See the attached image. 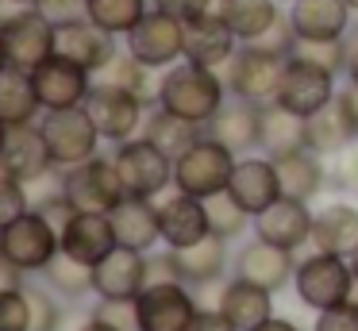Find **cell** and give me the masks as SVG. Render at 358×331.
Returning <instances> with one entry per match:
<instances>
[{
    "instance_id": "6da1fadb",
    "label": "cell",
    "mask_w": 358,
    "mask_h": 331,
    "mask_svg": "<svg viewBox=\"0 0 358 331\" xmlns=\"http://www.w3.org/2000/svg\"><path fill=\"white\" fill-rule=\"evenodd\" d=\"M227 97L231 92H227L224 73L208 66H196L189 58L162 69V77H158V108L196 123V127H208V120L227 104Z\"/></svg>"
},
{
    "instance_id": "7a4b0ae2",
    "label": "cell",
    "mask_w": 358,
    "mask_h": 331,
    "mask_svg": "<svg viewBox=\"0 0 358 331\" xmlns=\"http://www.w3.org/2000/svg\"><path fill=\"white\" fill-rule=\"evenodd\" d=\"M293 293H296V300H301L304 308H312V312H327V308L347 304V300L358 293L350 258L327 254V251H316V246H312V254L296 258Z\"/></svg>"
},
{
    "instance_id": "3957f363",
    "label": "cell",
    "mask_w": 358,
    "mask_h": 331,
    "mask_svg": "<svg viewBox=\"0 0 358 331\" xmlns=\"http://www.w3.org/2000/svg\"><path fill=\"white\" fill-rule=\"evenodd\" d=\"M235 162H239V154L220 146L216 139L201 135L181 158H173V189L189 192V197H201V200L216 197V192H227Z\"/></svg>"
},
{
    "instance_id": "277c9868",
    "label": "cell",
    "mask_w": 358,
    "mask_h": 331,
    "mask_svg": "<svg viewBox=\"0 0 358 331\" xmlns=\"http://www.w3.org/2000/svg\"><path fill=\"white\" fill-rule=\"evenodd\" d=\"M39 131H43V139H47L50 162H55L58 169L89 162L93 154H101V143H104L96 123H93V115L85 112V104L62 108V112H43Z\"/></svg>"
},
{
    "instance_id": "5b68a950",
    "label": "cell",
    "mask_w": 358,
    "mask_h": 331,
    "mask_svg": "<svg viewBox=\"0 0 358 331\" xmlns=\"http://www.w3.org/2000/svg\"><path fill=\"white\" fill-rule=\"evenodd\" d=\"M0 254L24 274H43L62 254V235L39 208H31V212H24L16 223L0 231Z\"/></svg>"
},
{
    "instance_id": "8992f818",
    "label": "cell",
    "mask_w": 358,
    "mask_h": 331,
    "mask_svg": "<svg viewBox=\"0 0 358 331\" xmlns=\"http://www.w3.org/2000/svg\"><path fill=\"white\" fill-rule=\"evenodd\" d=\"M112 162H116V174H120V181H124L127 197L155 200L173 185V158L158 150L147 135H135V139H127V143H120L116 154H112Z\"/></svg>"
},
{
    "instance_id": "52a82bcc",
    "label": "cell",
    "mask_w": 358,
    "mask_h": 331,
    "mask_svg": "<svg viewBox=\"0 0 358 331\" xmlns=\"http://www.w3.org/2000/svg\"><path fill=\"white\" fill-rule=\"evenodd\" d=\"M0 38L8 50V66L24 73L43 66L50 54H58V27L39 8H16V12L0 15Z\"/></svg>"
},
{
    "instance_id": "ba28073f",
    "label": "cell",
    "mask_w": 358,
    "mask_h": 331,
    "mask_svg": "<svg viewBox=\"0 0 358 331\" xmlns=\"http://www.w3.org/2000/svg\"><path fill=\"white\" fill-rule=\"evenodd\" d=\"M85 112L93 115L96 131H101L104 143H127V139L143 135V123H147L150 104L131 89H120V85H104L93 81V92L85 97Z\"/></svg>"
},
{
    "instance_id": "9c48e42d",
    "label": "cell",
    "mask_w": 358,
    "mask_h": 331,
    "mask_svg": "<svg viewBox=\"0 0 358 331\" xmlns=\"http://www.w3.org/2000/svg\"><path fill=\"white\" fill-rule=\"evenodd\" d=\"M339 97V73L312 58H293L285 62V73H281V85H278V104L289 108L296 115H316L320 108H327L331 100Z\"/></svg>"
},
{
    "instance_id": "30bf717a",
    "label": "cell",
    "mask_w": 358,
    "mask_h": 331,
    "mask_svg": "<svg viewBox=\"0 0 358 331\" xmlns=\"http://www.w3.org/2000/svg\"><path fill=\"white\" fill-rule=\"evenodd\" d=\"M285 62L281 54H266L258 46L243 43L235 50V58L227 62L220 73L227 81V92L239 100H250V104H273L278 100V85H281V73H285Z\"/></svg>"
},
{
    "instance_id": "8fae6325",
    "label": "cell",
    "mask_w": 358,
    "mask_h": 331,
    "mask_svg": "<svg viewBox=\"0 0 358 331\" xmlns=\"http://www.w3.org/2000/svg\"><path fill=\"white\" fill-rule=\"evenodd\" d=\"M62 174V192L78 212H112L120 200L127 197L124 181L116 174V162L104 158V154H93L89 162L70 169H58Z\"/></svg>"
},
{
    "instance_id": "7c38bea8",
    "label": "cell",
    "mask_w": 358,
    "mask_h": 331,
    "mask_svg": "<svg viewBox=\"0 0 358 331\" xmlns=\"http://www.w3.org/2000/svg\"><path fill=\"white\" fill-rule=\"evenodd\" d=\"M124 46L143 62L147 69H170L185 58V23L173 20V15L150 8L139 23L124 35Z\"/></svg>"
},
{
    "instance_id": "4fadbf2b",
    "label": "cell",
    "mask_w": 358,
    "mask_h": 331,
    "mask_svg": "<svg viewBox=\"0 0 358 331\" xmlns=\"http://www.w3.org/2000/svg\"><path fill=\"white\" fill-rule=\"evenodd\" d=\"M139 304V331H189L201 312L193 289L185 281H155L135 297Z\"/></svg>"
},
{
    "instance_id": "5bb4252c",
    "label": "cell",
    "mask_w": 358,
    "mask_h": 331,
    "mask_svg": "<svg viewBox=\"0 0 358 331\" xmlns=\"http://www.w3.org/2000/svg\"><path fill=\"white\" fill-rule=\"evenodd\" d=\"M96 77L89 69H81L78 62L62 58V54H50L43 66L31 69V85L35 97H39L43 112H62V108H81L85 97L93 92Z\"/></svg>"
},
{
    "instance_id": "9a60e30c",
    "label": "cell",
    "mask_w": 358,
    "mask_h": 331,
    "mask_svg": "<svg viewBox=\"0 0 358 331\" xmlns=\"http://www.w3.org/2000/svg\"><path fill=\"white\" fill-rule=\"evenodd\" d=\"M312 212L304 200H293V197H281L273 200L266 212L255 216V239H266V243L281 246V251H301V246L312 243Z\"/></svg>"
},
{
    "instance_id": "2e32d148",
    "label": "cell",
    "mask_w": 358,
    "mask_h": 331,
    "mask_svg": "<svg viewBox=\"0 0 358 331\" xmlns=\"http://www.w3.org/2000/svg\"><path fill=\"white\" fill-rule=\"evenodd\" d=\"M0 169L8 177L24 185H35L43 177L55 174V162H50L47 139H43L39 123H24V127H8V139H4V150H0Z\"/></svg>"
},
{
    "instance_id": "e0dca14e",
    "label": "cell",
    "mask_w": 358,
    "mask_h": 331,
    "mask_svg": "<svg viewBox=\"0 0 358 331\" xmlns=\"http://www.w3.org/2000/svg\"><path fill=\"white\" fill-rule=\"evenodd\" d=\"M285 12L301 43H343L355 27L347 0H293Z\"/></svg>"
},
{
    "instance_id": "ac0fdd59",
    "label": "cell",
    "mask_w": 358,
    "mask_h": 331,
    "mask_svg": "<svg viewBox=\"0 0 358 331\" xmlns=\"http://www.w3.org/2000/svg\"><path fill=\"white\" fill-rule=\"evenodd\" d=\"M158 227H162L166 251H185V246L201 243L204 235H212L208 204L201 197H189V192L173 189V197H166L158 204Z\"/></svg>"
},
{
    "instance_id": "d6986e66",
    "label": "cell",
    "mask_w": 358,
    "mask_h": 331,
    "mask_svg": "<svg viewBox=\"0 0 358 331\" xmlns=\"http://www.w3.org/2000/svg\"><path fill=\"white\" fill-rule=\"evenodd\" d=\"M239 38L235 31L227 27V20L220 15V8L196 15V20L185 23V58L196 62V66H208V69H224L227 62L235 58L239 50Z\"/></svg>"
},
{
    "instance_id": "ffe728a7",
    "label": "cell",
    "mask_w": 358,
    "mask_h": 331,
    "mask_svg": "<svg viewBox=\"0 0 358 331\" xmlns=\"http://www.w3.org/2000/svg\"><path fill=\"white\" fill-rule=\"evenodd\" d=\"M120 50V38L108 35L104 27H96L93 20H73V23H62L58 27V54L70 62H78L81 69H89V73H101L104 66H108L112 58H116Z\"/></svg>"
},
{
    "instance_id": "44dd1931",
    "label": "cell",
    "mask_w": 358,
    "mask_h": 331,
    "mask_svg": "<svg viewBox=\"0 0 358 331\" xmlns=\"http://www.w3.org/2000/svg\"><path fill=\"white\" fill-rule=\"evenodd\" d=\"M227 192H231L250 216L266 212L273 200H281V181H278L273 158L270 154H243V158L235 162V174H231Z\"/></svg>"
},
{
    "instance_id": "7402d4cb",
    "label": "cell",
    "mask_w": 358,
    "mask_h": 331,
    "mask_svg": "<svg viewBox=\"0 0 358 331\" xmlns=\"http://www.w3.org/2000/svg\"><path fill=\"white\" fill-rule=\"evenodd\" d=\"M143 289H147V254L116 246L93 266V293L101 300H135Z\"/></svg>"
},
{
    "instance_id": "603a6c76",
    "label": "cell",
    "mask_w": 358,
    "mask_h": 331,
    "mask_svg": "<svg viewBox=\"0 0 358 331\" xmlns=\"http://www.w3.org/2000/svg\"><path fill=\"white\" fill-rule=\"evenodd\" d=\"M293 274H296V254L281 251V246L266 243V239H250V243L235 254V277L255 281L270 293L285 289V285L293 281Z\"/></svg>"
},
{
    "instance_id": "cb8c5ba5",
    "label": "cell",
    "mask_w": 358,
    "mask_h": 331,
    "mask_svg": "<svg viewBox=\"0 0 358 331\" xmlns=\"http://www.w3.org/2000/svg\"><path fill=\"white\" fill-rule=\"evenodd\" d=\"M116 227L108 212H73V220L62 227V254L96 266L116 251Z\"/></svg>"
},
{
    "instance_id": "d4e9b609",
    "label": "cell",
    "mask_w": 358,
    "mask_h": 331,
    "mask_svg": "<svg viewBox=\"0 0 358 331\" xmlns=\"http://www.w3.org/2000/svg\"><path fill=\"white\" fill-rule=\"evenodd\" d=\"M258 123H262V104L227 97V104L208 120L204 135L216 139L220 146H227L231 154H239V158H243V154H250L258 146Z\"/></svg>"
},
{
    "instance_id": "484cf974",
    "label": "cell",
    "mask_w": 358,
    "mask_h": 331,
    "mask_svg": "<svg viewBox=\"0 0 358 331\" xmlns=\"http://www.w3.org/2000/svg\"><path fill=\"white\" fill-rule=\"evenodd\" d=\"M112 227H116V243L127 251L150 254L162 243V227H158V204L143 197H124L112 208Z\"/></svg>"
},
{
    "instance_id": "4316f807",
    "label": "cell",
    "mask_w": 358,
    "mask_h": 331,
    "mask_svg": "<svg viewBox=\"0 0 358 331\" xmlns=\"http://www.w3.org/2000/svg\"><path fill=\"white\" fill-rule=\"evenodd\" d=\"M173 274L178 281H185L189 289H204L216 285L227 274V239L224 235H204L201 243L185 246V251H170Z\"/></svg>"
},
{
    "instance_id": "83f0119b",
    "label": "cell",
    "mask_w": 358,
    "mask_h": 331,
    "mask_svg": "<svg viewBox=\"0 0 358 331\" xmlns=\"http://www.w3.org/2000/svg\"><path fill=\"white\" fill-rule=\"evenodd\" d=\"M216 308L231 320L235 331H255L273 316V293L262 289V285H255V281L231 277L227 285H220Z\"/></svg>"
},
{
    "instance_id": "f1b7e54d",
    "label": "cell",
    "mask_w": 358,
    "mask_h": 331,
    "mask_svg": "<svg viewBox=\"0 0 358 331\" xmlns=\"http://www.w3.org/2000/svg\"><path fill=\"white\" fill-rule=\"evenodd\" d=\"M278 166V181H281V197H293V200H316L327 185V166L316 150H289L281 158H273Z\"/></svg>"
},
{
    "instance_id": "f546056e",
    "label": "cell",
    "mask_w": 358,
    "mask_h": 331,
    "mask_svg": "<svg viewBox=\"0 0 358 331\" xmlns=\"http://www.w3.org/2000/svg\"><path fill=\"white\" fill-rule=\"evenodd\" d=\"M312 246L350 258L358 251V208L347 204V200L324 204L316 212V220H312Z\"/></svg>"
},
{
    "instance_id": "4dcf8cb0",
    "label": "cell",
    "mask_w": 358,
    "mask_h": 331,
    "mask_svg": "<svg viewBox=\"0 0 358 331\" xmlns=\"http://www.w3.org/2000/svg\"><path fill=\"white\" fill-rule=\"evenodd\" d=\"M355 139L358 135H355V127H350L347 112H343L339 97H335L327 108H320L316 115L304 120V143H308V150H316L320 158H335V154L347 150Z\"/></svg>"
},
{
    "instance_id": "1f68e13d",
    "label": "cell",
    "mask_w": 358,
    "mask_h": 331,
    "mask_svg": "<svg viewBox=\"0 0 358 331\" xmlns=\"http://www.w3.org/2000/svg\"><path fill=\"white\" fill-rule=\"evenodd\" d=\"M304 115L281 108L278 100L273 104H262V123H258V150L270 154V158H281L289 150H304Z\"/></svg>"
},
{
    "instance_id": "d6a6232c",
    "label": "cell",
    "mask_w": 358,
    "mask_h": 331,
    "mask_svg": "<svg viewBox=\"0 0 358 331\" xmlns=\"http://www.w3.org/2000/svg\"><path fill=\"white\" fill-rule=\"evenodd\" d=\"M216 8L239 43H258L278 23V15L285 12L281 0H216Z\"/></svg>"
},
{
    "instance_id": "836d02e7",
    "label": "cell",
    "mask_w": 358,
    "mask_h": 331,
    "mask_svg": "<svg viewBox=\"0 0 358 331\" xmlns=\"http://www.w3.org/2000/svg\"><path fill=\"white\" fill-rule=\"evenodd\" d=\"M43 104L35 97L31 73L24 69H4L0 73V123L4 127H24V123H39Z\"/></svg>"
},
{
    "instance_id": "e575fe53",
    "label": "cell",
    "mask_w": 358,
    "mask_h": 331,
    "mask_svg": "<svg viewBox=\"0 0 358 331\" xmlns=\"http://www.w3.org/2000/svg\"><path fill=\"white\" fill-rule=\"evenodd\" d=\"M143 135H147L162 154H170V158H181V154H185L189 146H193L196 139L204 135V127H196V123L181 120V115H170L166 108H158V104H155V108L147 112Z\"/></svg>"
},
{
    "instance_id": "d590c367",
    "label": "cell",
    "mask_w": 358,
    "mask_h": 331,
    "mask_svg": "<svg viewBox=\"0 0 358 331\" xmlns=\"http://www.w3.org/2000/svg\"><path fill=\"white\" fill-rule=\"evenodd\" d=\"M158 69H147L139 58H135L127 46H120L116 50V58L108 62V66L96 73V81H104V85H120V89H131V92H139L143 100H147L150 108L158 104Z\"/></svg>"
},
{
    "instance_id": "8d00e7d4",
    "label": "cell",
    "mask_w": 358,
    "mask_h": 331,
    "mask_svg": "<svg viewBox=\"0 0 358 331\" xmlns=\"http://www.w3.org/2000/svg\"><path fill=\"white\" fill-rule=\"evenodd\" d=\"M43 281H47V289L55 293V297L81 300V297H89V293H93V266L70 258V254H58V258L43 269Z\"/></svg>"
},
{
    "instance_id": "74e56055",
    "label": "cell",
    "mask_w": 358,
    "mask_h": 331,
    "mask_svg": "<svg viewBox=\"0 0 358 331\" xmlns=\"http://www.w3.org/2000/svg\"><path fill=\"white\" fill-rule=\"evenodd\" d=\"M147 12L150 0H89V20L116 38H124Z\"/></svg>"
},
{
    "instance_id": "f35d334b",
    "label": "cell",
    "mask_w": 358,
    "mask_h": 331,
    "mask_svg": "<svg viewBox=\"0 0 358 331\" xmlns=\"http://www.w3.org/2000/svg\"><path fill=\"white\" fill-rule=\"evenodd\" d=\"M208 204V223H212V235H224L227 243L239 239L247 227H255V216L231 197V192H216V197L204 200Z\"/></svg>"
},
{
    "instance_id": "ab89813d",
    "label": "cell",
    "mask_w": 358,
    "mask_h": 331,
    "mask_svg": "<svg viewBox=\"0 0 358 331\" xmlns=\"http://www.w3.org/2000/svg\"><path fill=\"white\" fill-rule=\"evenodd\" d=\"M24 212H31V189L0 169V231L8 223H16Z\"/></svg>"
},
{
    "instance_id": "60d3db41",
    "label": "cell",
    "mask_w": 358,
    "mask_h": 331,
    "mask_svg": "<svg viewBox=\"0 0 358 331\" xmlns=\"http://www.w3.org/2000/svg\"><path fill=\"white\" fill-rule=\"evenodd\" d=\"M0 331H31V300L27 285L12 293H0Z\"/></svg>"
},
{
    "instance_id": "b9f144b4",
    "label": "cell",
    "mask_w": 358,
    "mask_h": 331,
    "mask_svg": "<svg viewBox=\"0 0 358 331\" xmlns=\"http://www.w3.org/2000/svg\"><path fill=\"white\" fill-rule=\"evenodd\" d=\"M27 300H31V331H58L62 328V304L50 289H31L27 285Z\"/></svg>"
},
{
    "instance_id": "7bdbcfd3",
    "label": "cell",
    "mask_w": 358,
    "mask_h": 331,
    "mask_svg": "<svg viewBox=\"0 0 358 331\" xmlns=\"http://www.w3.org/2000/svg\"><path fill=\"white\" fill-rule=\"evenodd\" d=\"M296 31H293V23H289V12H281L278 15V23H273L270 31H266L258 43H250V46H258V50H266V54H281V58H293V50H296Z\"/></svg>"
},
{
    "instance_id": "ee69618b",
    "label": "cell",
    "mask_w": 358,
    "mask_h": 331,
    "mask_svg": "<svg viewBox=\"0 0 358 331\" xmlns=\"http://www.w3.org/2000/svg\"><path fill=\"white\" fill-rule=\"evenodd\" d=\"M93 316L120 331H139V304L135 300H96Z\"/></svg>"
},
{
    "instance_id": "f6af8a7d",
    "label": "cell",
    "mask_w": 358,
    "mask_h": 331,
    "mask_svg": "<svg viewBox=\"0 0 358 331\" xmlns=\"http://www.w3.org/2000/svg\"><path fill=\"white\" fill-rule=\"evenodd\" d=\"M331 185L339 192H358V139L347 146V150L335 154V166H331Z\"/></svg>"
},
{
    "instance_id": "bcb514c9",
    "label": "cell",
    "mask_w": 358,
    "mask_h": 331,
    "mask_svg": "<svg viewBox=\"0 0 358 331\" xmlns=\"http://www.w3.org/2000/svg\"><path fill=\"white\" fill-rule=\"evenodd\" d=\"M312 331H358V297H350L347 304H339V308L316 312Z\"/></svg>"
},
{
    "instance_id": "7dc6e473",
    "label": "cell",
    "mask_w": 358,
    "mask_h": 331,
    "mask_svg": "<svg viewBox=\"0 0 358 331\" xmlns=\"http://www.w3.org/2000/svg\"><path fill=\"white\" fill-rule=\"evenodd\" d=\"M293 54L320 62V66L335 69V73H343V66H347V43H296Z\"/></svg>"
},
{
    "instance_id": "c3c4849f",
    "label": "cell",
    "mask_w": 358,
    "mask_h": 331,
    "mask_svg": "<svg viewBox=\"0 0 358 331\" xmlns=\"http://www.w3.org/2000/svg\"><path fill=\"white\" fill-rule=\"evenodd\" d=\"M35 8H39L55 27L73 23V20H85V15H89V0H39Z\"/></svg>"
},
{
    "instance_id": "681fc988",
    "label": "cell",
    "mask_w": 358,
    "mask_h": 331,
    "mask_svg": "<svg viewBox=\"0 0 358 331\" xmlns=\"http://www.w3.org/2000/svg\"><path fill=\"white\" fill-rule=\"evenodd\" d=\"M150 8H158V12H166V15H173V20L189 23V20H196V15L212 12L216 0H150Z\"/></svg>"
},
{
    "instance_id": "f907efd6",
    "label": "cell",
    "mask_w": 358,
    "mask_h": 331,
    "mask_svg": "<svg viewBox=\"0 0 358 331\" xmlns=\"http://www.w3.org/2000/svg\"><path fill=\"white\" fill-rule=\"evenodd\" d=\"M189 331H235V328H231V320H227L220 308H201Z\"/></svg>"
},
{
    "instance_id": "816d5d0a",
    "label": "cell",
    "mask_w": 358,
    "mask_h": 331,
    "mask_svg": "<svg viewBox=\"0 0 358 331\" xmlns=\"http://www.w3.org/2000/svg\"><path fill=\"white\" fill-rule=\"evenodd\" d=\"M24 269L20 266H12L4 254H0V293H12V289H24Z\"/></svg>"
},
{
    "instance_id": "f5cc1de1",
    "label": "cell",
    "mask_w": 358,
    "mask_h": 331,
    "mask_svg": "<svg viewBox=\"0 0 358 331\" xmlns=\"http://www.w3.org/2000/svg\"><path fill=\"white\" fill-rule=\"evenodd\" d=\"M343 43H347V66H343V77L358 85V23L347 31V38H343Z\"/></svg>"
},
{
    "instance_id": "db71d44e",
    "label": "cell",
    "mask_w": 358,
    "mask_h": 331,
    "mask_svg": "<svg viewBox=\"0 0 358 331\" xmlns=\"http://www.w3.org/2000/svg\"><path fill=\"white\" fill-rule=\"evenodd\" d=\"M339 104H343V112H347L350 127H355V135H358V85L355 81H347L339 89Z\"/></svg>"
},
{
    "instance_id": "11a10c76",
    "label": "cell",
    "mask_w": 358,
    "mask_h": 331,
    "mask_svg": "<svg viewBox=\"0 0 358 331\" xmlns=\"http://www.w3.org/2000/svg\"><path fill=\"white\" fill-rule=\"evenodd\" d=\"M255 331H301L293 320H281V316H270V320L262 323V328H255Z\"/></svg>"
},
{
    "instance_id": "9f6ffc18",
    "label": "cell",
    "mask_w": 358,
    "mask_h": 331,
    "mask_svg": "<svg viewBox=\"0 0 358 331\" xmlns=\"http://www.w3.org/2000/svg\"><path fill=\"white\" fill-rule=\"evenodd\" d=\"M78 331H120V328H112V323H104V320H96V316H89V320L81 323Z\"/></svg>"
},
{
    "instance_id": "6f0895ef",
    "label": "cell",
    "mask_w": 358,
    "mask_h": 331,
    "mask_svg": "<svg viewBox=\"0 0 358 331\" xmlns=\"http://www.w3.org/2000/svg\"><path fill=\"white\" fill-rule=\"evenodd\" d=\"M8 69V50H4V38H0V73Z\"/></svg>"
},
{
    "instance_id": "680465c9",
    "label": "cell",
    "mask_w": 358,
    "mask_h": 331,
    "mask_svg": "<svg viewBox=\"0 0 358 331\" xmlns=\"http://www.w3.org/2000/svg\"><path fill=\"white\" fill-rule=\"evenodd\" d=\"M8 4H16V8H35L39 0H8Z\"/></svg>"
},
{
    "instance_id": "91938a15",
    "label": "cell",
    "mask_w": 358,
    "mask_h": 331,
    "mask_svg": "<svg viewBox=\"0 0 358 331\" xmlns=\"http://www.w3.org/2000/svg\"><path fill=\"white\" fill-rule=\"evenodd\" d=\"M350 269H355V281H358V251L350 254Z\"/></svg>"
},
{
    "instance_id": "94428289",
    "label": "cell",
    "mask_w": 358,
    "mask_h": 331,
    "mask_svg": "<svg viewBox=\"0 0 358 331\" xmlns=\"http://www.w3.org/2000/svg\"><path fill=\"white\" fill-rule=\"evenodd\" d=\"M4 139H8V127H4V123H0V150H4Z\"/></svg>"
},
{
    "instance_id": "6125c7cd",
    "label": "cell",
    "mask_w": 358,
    "mask_h": 331,
    "mask_svg": "<svg viewBox=\"0 0 358 331\" xmlns=\"http://www.w3.org/2000/svg\"><path fill=\"white\" fill-rule=\"evenodd\" d=\"M347 8H350V12H355V15H358V0H347Z\"/></svg>"
},
{
    "instance_id": "be15d7a7",
    "label": "cell",
    "mask_w": 358,
    "mask_h": 331,
    "mask_svg": "<svg viewBox=\"0 0 358 331\" xmlns=\"http://www.w3.org/2000/svg\"><path fill=\"white\" fill-rule=\"evenodd\" d=\"M289 4H293V0H281V8H289Z\"/></svg>"
},
{
    "instance_id": "e7e4bbea",
    "label": "cell",
    "mask_w": 358,
    "mask_h": 331,
    "mask_svg": "<svg viewBox=\"0 0 358 331\" xmlns=\"http://www.w3.org/2000/svg\"><path fill=\"white\" fill-rule=\"evenodd\" d=\"M4 4H8V0H0V12H4Z\"/></svg>"
}]
</instances>
